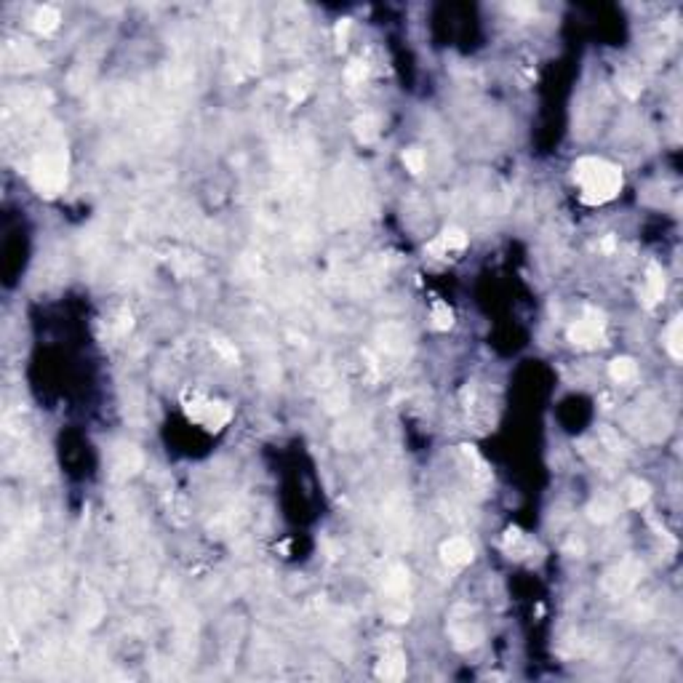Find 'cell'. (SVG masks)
Wrapping results in <instances>:
<instances>
[{"instance_id": "obj_11", "label": "cell", "mask_w": 683, "mask_h": 683, "mask_svg": "<svg viewBox=\"0 0 683 683\" xmlns=\"http://www.w3.org/2000/svg\"><path fill=\"white\" fill-rule=\"evenodd\" d=\"M665 347L670 353L672 361H681L683 358V320L672 318V323L665 331Z\"/></svg>"}, {"instance_id": "obj_4", "label": "cell", "mask_w": 683, "mask_h": 683, "mask_svg": "<svg viewBox=\"0 0 683 683\" xmlns=\"http://www.w3.org/2000/svg\"><path fill=\"white\" fill-rule=\"evenodd\" d=\"M603 339H606V320L593 307L584 310L582 318L569 326V342H572L574 347L593 350L598 344H603Z\"/></svg>"}, {"instance_id": "obj_1", "label": "cell", "mask_w": 683, "mask_h": 683, "mask_svg": "<svg viewBox=\"0 0 683 683\" xmlns=\"http://www.w3.org/2000/svg\"><path fill=\"white\" fill-rule=\"evenodd\" d=\"M574 182L579 187V198L587 206H603L614 200L622 190V171L606 158H579L574 163Z\"/></svg>"}, {"instance_id": "obj_19", "label": "cell", "mask_w": 683, "mask_h": 683, "mask_svg": "<svg viewBox=\"0 0 683 683\" xmlns=\"http://www.w3.org/2000/svg\"><path fill=\"white\" fill-rule=\"evenodd\" d=\"M366 75H368V67H366L364 62H358V59H355V62H350V65H347V70H344V77H347V83H350V86H361V83L366 80Z\"/></svg>"}, {"instance_id": "obj_20", "label": "cell", "mask_w": 683, "mask_h": 683, "mask_svg": "<svg viewBox=\"0 0 683 683\" xmlns=\"http://www.w3.org/2000/svg\"><path fill=\"white\" fill-rule=\"evenodd\" d=\"M619 83H622V91L628 94V97H638L640 94V80L633 75H622L619 77Z\"/></svg>"}, {"instance_id": "obj_22", "label": "cell", "mask_w": 683, "mask_h": 683, "mask_svg": "<svg viewBox=\"0 0 683 683\" xmlns=\"http://www.w3.org/2000/svg\"><path fill=\"white\" fill-rule=\"evenodd\" d=\"M507 11L518 13V16H534L537 9H534V6H523V3H513V6H507Z\"/></svg>"}, {"instance_id": "obj_21", "label": "cell", "mask_w": 683, "mask_h": 683, "mask_svg": "<svg viewBox=\"0 0 683 683\" xmlns=\"http://www.w3.org/2000/svg\"><path fill=\"white\" fill-rule=\"evenodd\" d=\"M350 27H353V22L350 19H339V24H337V48H344L347 45V35H350Z\"/></svg>"}, {"instance_id": "obj_8", "label": "cell", "mask_w": 683, "mask_h": 683, "mask_svg": "<svg viewBox=\"0 0 683 683\" xmlns=\"http://www.w3.org/2000/svg\"><path fill=\"white\" fill-rule=\"evenodd\" d=\"M665 297V273L657 262H651L646 267V278H643V288H640V302L646 307H657Z\"/></svg>"}, {"instance_id": "obj_6", "label": "cell", "mask_w": 683, "mask_h": 683, "mask_svg": "<svg viewBox=\"0 0 683 683\" xmlns=\"http://www.w3.org/2000/svg\"><path fill=\"white\" fill-rule=\"evenodd\" d=\"M406 675V654L398 649L395 638H390V649L376 662V678L379 681H400Z\"/></svg>"}, {"instance_id": "obj_16", "label": "cell", "mask_w": 683, "mask_h": 683, "mask_svg": "<svg viewBox=\"0 0 683 683\" xmlns=\"http://www.w3.org/2000/svg\"><path fill=\"white\" fill-rule=\"evenodd\" d=\"M625 496H628V505L630 507H640V505H646V502H649L651 488H649V483H643V481H630Z\"/></svg>"}, {"instance_id": "obj_23", "label": "cell", "mask_w": 683, "mask_h": 683, "mask_svg": "<svg viewBox=\"0 0 683 683\" xmlns=\"http://www.w3.org/2000/svg\"><path fill=\"white\" fill-rule=\"evenodd\" d=\"M214 347L219 350L224 358H230V361H235L238 358V353H235V347H230V344H224V339H214Z\"/></svg>"}, {"instance_id": "obj_7", "label": "cell", "mask_w": 683, "mask_h": 683, "mask_svg": "<svg viewBox=\"0 0 683 683\" xmlns=\"http://www.w3.org/2000/svg\"><path fill=\"white\" fill-rule=\"evenodd\" d=\"M441 558L446 566L462 569V566H467V563H473L475 550H473V545L464 540V537H452V540H446L441 545Z\"/></svg>"}, {"instance_id": "obj_5", "label": "cell", "mask_w": 683, "mask_h": 683, "mask_svg": "<svg viewBox=\"0 0 683 683\" xmlns=\"http://www.w3.org/2000/svg\"><path fill=\"white\" fill-rule=\"evenodd\" d=\"M464 248H467V232L462 227H446L435 241L427 243L425 253L438 262H454Z\"/></svg>"}, {"instance_id": "obj_12", "label": "cell", "mask_w": 683, "mask_h": 683, "mask_svg": "<svg viewBox=\"0 0 683 683\" xmlns=\"http://www.w3.org/2000/svg\"><path fill=\"white\" fill-rule=\"evenodd\" d=\"M59 22H62V13H59V9H54V6H43V9H38L33 16V27L43 35L54 33L56 27H59Z\"/></svg>"}, {"instance_id": "obj_10", "label": "cell", "mask_w": 683, "mask_h": 683, "mask_svg": "<svg viewBox=\"0 0 683 683\" xmlns=\"http://www.w3.org/2000/svg\"><path fill=\"white\" fill-rule=\"evenodd\" d=\"M608 376H611L614 382H619V385L633 382V379L638 376V364H635L630 355H619V358H614V361L608 364Z\"/></svg>"}, {"instance_id": "obj_2", "label": "cell", "mask_w": 683, "mask_h": 683, "mask_svg": "<svg viewBox=\"0 0 683 683\" xmlns=\"http://www.w3.org/2000/svg\"><path fill=\"white\" fill-rule=\"evenodd\" d=\"M30 179H33V187L40 195H45V198L59 195L67 185L65 147H51V150H43L40 155H35L33 165H30Z\"/></svg>"}, {"instance_id": "obj_3", "label": "cell", "mask_w": 683, "mask_h": 683, "mask_svg": "<svg viewBox=\"0 0 683 683\" xmlns=\"http://www.w3.org/2000/svg\"><path fill=\"white\" fill-rule=\"evenodd\" d=\"M182 403H185V414H187L190 422H195V425H200L203 430L209 432H219L232 419L230 403L214 400V398L203 395L198 390H187Z\"/></svg>"}, {"instance_id": "obj_17", "label": "cell", "mask_w": 683, "mask_h": 683, "mask_svg": "<svg viewBox=\"0 0 683 683\" xmlns=\"http://www.w3.org/2000/svg\"><path fill=\"white\" fill-rule=\"evenodd\" d=\"M310 89H312V83H310L307 75H294L288 80V97H291V102H305Z\"/></svg>"}, {"instance_id": "obj_13", "label": "cell", "mask_w": 683, "mask_h": 683, "mask_svg": "<svg viewBox=\"0 0 683 683\" xmlns=\"http://www.w3.org/2000/svg\"><path fill=\"white\" fill-rule=\"evenodd\" d=\"M430 326L435 331H449L454 326V310L446 302H432L430 307Z\"/></svg>"}, {"instance_id": "obj_14", "label": "cell", "mask_w": 683, "mask_h": 683, "mask_svg": "<svg viewBox=\"0 0 683 683\" xmlns=\"http://www.w3.org/2000/svg\"><path fill=\"white\" fill-rule=\"evenodd\" d=\"M355 136H358L361 142H374L376 136H379V118H376V115H361V118L355 121Z\"/></svg>"}, {"instance_id": "obj_18", "label": "cell", "mask_w": 683, "mask_h": 683, "mask_svg": "<svg viewBox=\"0 0 683 683\" xmlns=\"http://www.w3.org/2000/svg\"><path fill=\"white\" fill-rule=\"evenodd\" d=\"M403 165H406V171H411V174H422V171H425V165H427L425 150H419V147H408L406 153H403Z\"/></svg>"}, {"instance_id": "obj_9", "label": "cell", "mask_w": 683, "mask_h": 683, "mask_svg": "<svg viewBox=\"0 0 683 683\" xmlns=\"http://www.w3.org/2000/svg\"><path fill=\"white\" fill-rule=\"evenodd\" d=\"M452 638H454V646H457V649H473V646L481 643L483 633H481V628H478L475 622L464 619V622H459V625H454L452 628Z\"/></svg>"}, {"instance_id": "obj_15", "label": "cell", "mask_w": 683, "mask_h": 683, "mask_svg": "<svg viewBox=\"0 0 683 683\" xmlns=\"http://www.w3.org/2000/svg\"><path fill=\"white\" fill-rule=\"evenodd\" d=\"M614 515H617V505H614V499H611V496H598L593 505H590V518L598 520V523L611 520Z\"/></svg>"}]
</instances>
